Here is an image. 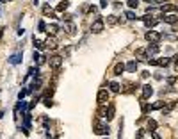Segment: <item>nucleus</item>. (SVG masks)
<instances>
[{
    "label": "nucleus",
    "instance_id": "72a5a7b5",
    "mask_svg": "<svg viewBox=\"0 0 178 139\" xmlns=\"http://www.w3.org/2000/svg\"><path fill=\"white\" fill-rule=\"evenodd\" d=\"M2 30H4V29H2V27H0V38H2Z\"/></svg>",
    "mask_w": 178,
    "mask_h": 139
},
{
    "label": "nucleus",
    "instance_id": "6e6552de",
    "mask_svg": "<svg viewBox=\"0 0 178 139\" xmlns=\"http://www.w3.org/2000/svg\"><path fill=\"white\" fill-rule=\"evenodd\" d=\"M162 20L166 21V23H169V25H173V23H176V21H178V16L171 13V14H164V16H162Z\"/></svg>",
    "mask_w": 178,
    "mask_h": 139
},
{
    "label": "nucleus",
    "instance_id": "4468645a",
    "mask_svg": "<svg viewBox=\"0 0 178 139\" xmlns=\"http://www.w3.org/2000/svg\"><path fill=\"white\" fill-rule=\"evenodd\" d=\"M9 62H11V64L22 62V53H14V55H11V57H9Z\"/></svg>",
    "mask_w": 178,
    "mask_h": 139
},
{
    "label": "nucleus",
    "instance_id": "7c9ffc66",
    "mask_svg": "<svg viewBox=\"0 0 178 139\" xmlns=\"http://www.w3.org/2000/svg\"><path fill=\"white\" fill-rule=\"evenodd\" d=\"M46 27H45V23H43V21H39V32H43Z\"/></svg>",
    "mask_w": 178,
    "mask_h": 139
},
{
    "label": "nucleus",
    "instance_id": "c85d7f7f",
    "mask_svg": "<svg viewBox=\"0 0 178 139\" xmlns=\"http://www.w3.org/2000/svg\"><path fill=\"white\" fill-rule=\"evenodd\" d=\"M175 82H176V79H175V77H169V79H167V84H169V86H173Z\"/></svg>",
    "mask_w": 178,
    "mask_h": 139
},
{
    "label": "nucleus",
    "instance_id": "f8f14e48",
    "mask_svg": "<svg viewBox=\"0 0 178 139\" xmlns=\"http://www.w3.org/2000/svg\"><path fill=\"white\" fill-rule=\"evenodd\" d=\"M157 52H159V47H157L155 43L148 45V48H146V53H148V55H153V53H157Z\"/></svg>",
    "mask_w": 178,
    "mask_h": 139
},
{
    "label": "nucleus",
    "instance_id": "423d86ee",
    "mask_svg": "<svg viewBox=\"0 0 178 139\" xmlns=\"http://www.w3.org/2000/svg\"><path fill=\"white\" fill-rule=\"evenodd\" d=\"M62 30H66V34L73 36V34H75V30H77V27H75V23H71V21H66L64 27H62Z\"/></svg>",
    "mask_w": 178,
    "mask_h": 139
},
{
    "label": "nucleus",
    "instance_id": "aec40b11",
    "mask_svg": "<svg viewBox=\"0 0 178 139\" xmlns=\"http://www.w3.org/2000/svg\"><path fill=\"white\" fill-rule=\"evenodd\" d=\"M43 14H45V16H48V14H50V16H54V14H52V7H50L48 4H46V5H43Z\"/></svg>",
    "mask_w": 178,
    "mask_h": 139
},
{
    "label": "nucleus",
    "instance_id": "bb28decb",
    "mask_svg": "<svg viewBox=\"0 0 178 139\" xmlns=\"http://www.w3.org/2000/svg\"><path fill=\"white\" fill-rule=\"evenodd\" d=\"M162 107H164V102H157L151 105V109H162Z\"/></svg>",
    "mask_w": 178,
    "mask_h": 139
},
{
    "label": "nucleus",
    "instance_id": "b1692460",
    "mask_svg": "<svg viewBox=\"0 0 178 139\" xmlns=\"http://www.w3.org/2000/svg\"><path fill=\"white\" fill-rule=\"evenodd\" d=\"M125 16H127L128 20H135V18H137V16H135V13H134V11H127V14H125Z\"/></svg>",
    "mask_w": 178,
    "mask_h": 139
},
{
    "label": "nucleus",
    "instance_id": "a211bd4d",
    "mask_svg": "<svg viewBox=\"0 0 178 139\" xmlns=\"http://www.w3.org/2000/svg\"><path fill=\"white\" fill-rule=\"evenodd\" d=\"M141 109H143V114H146L148 111H151V105H148V103L143 100V102H141Z\"/></svg>",
    "mask_w": 178,
    "mask_h": 139
},
{
    "label": "nucleus",
    "instance_id": "2eb2a0df",
    "mask_svg": "<svg viewBox=\"0 0 178 139\" xmlns=\"http://www.w3.org/2000/svg\"><path fill=\"white\" fill-rule=\"evenodd\" d=\"M109 88H110V91H112V93H119V88H121V86H119L118 82H110V84H109Z\"/></svg>",
    "mask_w": 178,
    "mask_h": 139
},
{
    "label": "nucleus",
    "instance_id": "f704fd0d",
    "mask_svg": "<svg viewBox=\"0 0 178 139\" xmlns=\"http://www.w3.org/2000/svg\"><path fill=\"white\" fill-rule=\"evenodd\" d=\"M107 139H109V137H107Z\"/></svg>",
    "mask_w": 178,
    "mask_h": 139
},
{
    "label": "nucleus",
    "instance_id": "412c9836",
    "mask_svg": "<svg viewBox=\"0 0 178 139\" xmlns=\"http://www.w3.org/2000/svg\"><path fill=\"white\" fill-rule=\"evenodd\" d=\"M114 118V105H109V109H107V120H112Z\"/></svg>",
    "mask_w": 178,
    "mask_h": 139
},
{
    "label": "nucleus",
    "instance_id": "473e14b6",
    "mask_svg": "<svg viewBox=\"0 0 178 139\" xmlns=\"http://www.w3.org/2000/svg\"><path fill=\"white\" fill-rule=\"evenodd\" d=\"M62 18H64L66 21H70V18H71V14H68V13H64V14H62Z\"/></svg>",
    "mask_w": 178,
    "mask_h": 139
},
{
    "label": "nucleus",
    "instance_id": "39448f33",
    "mask_svg": "<svg viewBox=\"0 0 178 139\" xmlns=\"http://www.w3.org/2000/svg\"><path fill=\"white\" fill-rule=\"evenodd\" d=\"M103 30V20L98 18L93 21V25H91V32H95V34H100V32Z\"/></svg>",
    "mask_w": 178,
    "mask_h": 139
},
{
    "label": "nucleus",
    "instance_id": "0eeeda50",
    "mask_svg": "<svg viewBox=\"0 0 178 139\" xmlns=\"http://www.w3.org/2000/svg\"><path fill=\"white\" fill-rule=\"evenodd\" d=\"M153 94V88L150 84H146V86H143V100H146V98H150V96Z\"/></svg>",
    "mask_w": 178,
    "mask_h": 139
},
{
    "label": "nucleus",
    "instance_id": "2f4dec72",
    "mask_svg": "<svg viewBox=\"0 0 178 139\" xmlns=\"http://www.w3.org/2000/svg\"><path fill=\"white\" fill-rule=\"evenodd\" d=\"M141 75H143V79H148V77H150V71H143Z\"/></svg>",
    "mask_w": 178,
    "mask_h": 139
},
{
    "label": "nucleus",
    "instance_id": "a878e982",
    "mask_svg": "<svg viewBox=\"0 0 178 139\" xmlns=\"http://www.w3.org/2000/svg\"><path fill=\"white\" fill-rule=\"evenodd\" d=\"M137 5H139V2H137V0H128V7L135 9V7H137Z\"/></svg>",
    "mask_w": 178,
    "mask_h": 139
},
{
    "label": "nucleus",
    "instance_id": "4be33fe9",
    "mask_svg": "<svg viewBox=\"0 0 178 139\" xmlns=\"http://www.w3.org/2000/svg\"><path fill=\"white\" fill-rule=\"evenodd\" d=\"M68 5H70V2H66V0H64V2H61V4L57 5V11H64V9H68Z\"/></svg>",
    "mask_w": 178,
    "mask_h": 139
},
{
    "label": "nucleus",
    "instance_id": "1a4fd4ad",
    "mask_svg": "<svg viewBox=\"0 0 178 139\" xmlns=\"http://www.w3.org/2000/svg\"><path fill=\"white\" fill-rule=\"evenodd\" d=\"M143 21H144L146 27H155L157 23H159V20H157V18H151V16H144Z\"/></svg>",
    "mask_w": 178,
    "mask_h": 139
},
{
    "label": "nucleus",
    "instance_id": "f257e3e1",
    "mask_svg": "<svg viewBox=\"0 0 178 139\" xmlns=\"http://www.w3.org/2000/svg\"><path fill=\"white\" fill-rule=\"evenodd\" d=\"M109 132H110L109 125H103L100 120H95V134H98V136H109Z\"/></svg>",
    "mask_w": 178,
    "mask_h": 139
},
{
    "label": "nucleus",
    "instance_id": "ddd939ff",
    "mask_svg": "<svg viewBox=\"0 0 178 139\" xmlns=\"http://www.w3.org/2000/svg\"><path fill=\"white\" fill-rule=\"evenodd\" d=\"M125 68H127V66H125L123 62H118L116 66H114V75H121V73L125 71Z\"/></svg>",
    "mask_w": 178,
    "mask_h": 139
},
{
    "label": "nucleus",
    "instance_id": "6ab92c4d",
    "mask_svg": "<svg viewBox=\"0 0 178 139\" xmlns=\"http://www.w3.org/2000/svg\"><path fill=\"white\" fill-rule=\"evenodd\" d=\"M98 118H107V109H105L103 105L98 109Z\"/></svg>",
    "mask_w": 178,
    "mask_h": 139
},
{
    "label": "nucleus",
    "instance_id": "cd10ccee",
    "mask_svg": "<svg viewBox=\"0 0 178 139\" xmlns=\"http://www.w3.org/2000/svg\"><path fill=\"white\" fill-rule=\"evenodd\" d=\"M27 93H29L27 89H22V91H20V93H18V98H20V100H22V98H23V96H25Z\"/></svg>",
    "mask_w": 178,
    "mask_h": 139
},
{
    "label": "nucleus",
    "instance_id": "f3484780",
    "mask_svg": "<svg viewBox=\"0 0 178 139\" xmlns=\"http://www.w3.org/2000/svg\"><path fill=\"white\" fill-rule=\"evenodd\" d=\"M46 30H48V34H52V36H54V34H57L59 27H57V25H48V27H46Z\"/></svg>",
    "mask_w": 178,
    "mask_h": 139
},
{
    "label": "nucleus",
    "instance_id": "f03ea898",
    "mask_svg": "<svg viewBox=\"0 0 178 139\" xmlns=\"http://www.w3.org/2000/svg\"><path fill=\"white\" fill-rule=\"evenodd\" d=\"M146 41H150V43H159L160 41V32H157V30H150V32H146Z\"/></svg>",
    "mask_w": 178,
    "mask_h": 139
},
{
    "label": "nucleus",
    "instance_id": "20e7f679",
    "mask_svg": "<svg viewBox=\"0 0 178 139\" xmlns=\"http://www.w3.org/2000/svg\"><path fill=\"white\" fill-rule=\"evenodd\" d=\"M96 100H98L100 105H105V103L109 102V91H107V89H100V91H98V96H96Z\"/></svg>",
    "mask_w": 178,
    "mask_h": 139
},
{
    "label": "nucleus",
    "instance_id": "c756f323",
    "mask_svg": "<svg viewBox=\"0 0 178 139\" xmlns=\"http://www.w3.org/2000/svg\"><path fill=\"white\" fill-rule=\"evenodd\" d=\"M151 137H153V139H162V137H160L159 134H157V132H155V130H151Z\"/></svg>",
    "mask_w": 178,
    "mask_h": 139
},
{
    "label": "nucleus",
    "instance_id": "7ed1b4c3",
    "mask_svg": "<svg viewBox=\"0 0 178 139\" xmlns=\"http://www.w3.org/2000/svg\"><path fill=\"white\" fill-rule=\"evenodd\" d=\"M48 64H50V68L59 70V68L62 66V57H61V55H54V57H50V59H48Z\"/></svg>",
    "mask_w": 178,
    "mask_h": 139
},
{
    "label": "nucleus",
    "instance_id": "393cba45",
    "mask_svg": "<svg viewBox=\"0 0 178 139\" xmlns=\"http://www.w3.org/2000/svg\"><path fill=\"white\" fill-rule=\"evenodd\" d=\"M116 21H118V18H116V16H109V18H107V23H109V25H114Z\"/></svg>",
    "mask_w": 178,
    "mask_h": 139
},
{
    "label": "nucleus",
    "instance_id": "9d476101",
    "mask_svg": "<svg viewBox=\"0 0 178 139\" xmlns=\"http://www.w3.org/2000/svg\"><path fill=\"white\" fill-rule=\"evenodd\" d=\"M45 47L50 48V50H55V48H57V41H55V38H48L46 43H45Z\"/></svg>",
    "mask_w": 178,
    "mask_h": 139
},
{
    "label": "nucleus",
    "instance_id": "dca6fc26",
    "mask_svg": "<svg viewBox=\"0 0 178 139\" xmlns=\"http://www.w3.org/2000/svg\"><path fill=\"white\" fill-rule=\"evenodd\" d=\"M127 70H128V71H135V70H137V61H130V62L127 64Z\"/></svg>",
    "mask_w": 178,
    "mask_h": 139
},
{
    "label": "nucleus",
    "instance_id": "9b49d317",
    "mask_svg": "<svg viewBox=\"0 0 178 139\" xmlns=\"http://www.w3.org/2000/svg\"><path fill=\"white\" fill-rule=\"evenodd\" d=\"M176 9H178V5H173V4H164L160 7L162 13H171V11H176Z\"/></svg>",
    "mask_w": 178,
    "mask_h": 139
},
{
    "label": "nucleus",
    "instance_id": "5701e85b",
    "mask_svg": "<svg viewBox=\"0 0 178 139\" xmlns=\"http://www.w3.org/2000/svg\"><path fill=\"white\" fill-rule=\"evenodd\" d=\"M148 128H150V132L155 130V128H157V121H155V120H150V121H148Z\"/></svg>",
    "mask_w": 178,
    "mask_h": 139
}]
</instances>
